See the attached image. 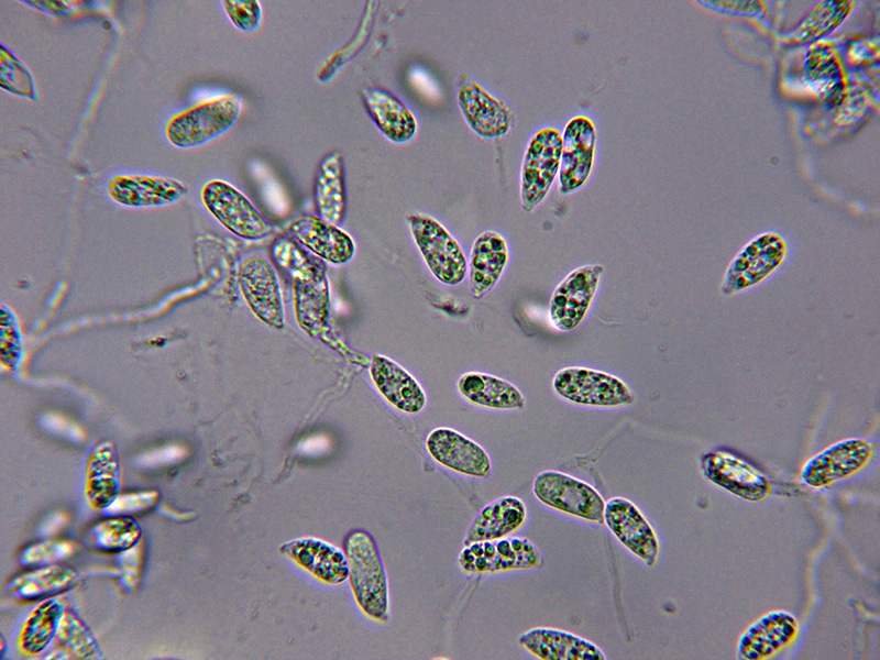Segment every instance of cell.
Returning a JSON list of instances; mask_svg holds the SVG:
<instances>
[{"mask_svg":"<svg viewBox=\"0 0 880 660\" xmlns=\"http://www.w3.org/2000/svg\"><path fill=\"white\" fill-rule=\"evenodd\" d=\"M509 260L506 240L495 231H484L474 240L469 271V285L472 296L481 299L501 279Z\"/></svg>","mask_w":880,"mask_h":660,"instance_id":"25","label":"cell"},{"mask_svg":"<svg viewBox=\"0 0 880 660\" xmlns=\"http://www.w3.org/2000/svg\"><path fill=\"white\" fill-rule=\"evenodd\" d=\"M223 9L232 24L244 33L255 32L262 22L263 13L256 0H224Z\"/></svg>","mask_w":880,"mask_h":660,"instance_id":"39","label":"cell"},{"mask_svg":"<svg viewBox=\"0 0 880 660\" xmlns=\"http://www.w3.org/2000/svg\"><path fill=\"white\" fill-rule=\"evenodd\" d=\"M370 376L378 393L395 409L416 415L427 403V396L418 381L392 359L373 354L370 363Z\"/></svg>","mask_w":880,"mask_h":660,"instance_id":"22","label":"cell"},{"mask_svg":"<svg viewBox=\"0 0 880 660\" xmlns=\"http://www.w3.org/2000/svg\"><path fill=\"white\" fill-rule=\"evenodd\" d=\"M604 524L617 540L647 566L658 560L660 544L654 529L629 499L613 497L605 502Z\"/></svg>","mask_w":880,"mask_h":660,"instance_id":"17","label":"cell"},{"mask_svg":"<svg viewBox=\"0 0 880 660\" xmlns=\"http://www.w3.org/2000/svg\"><path fill=\"white\" fill-rule=\"evenodd\" d=\"M799 622L788 610L774 609L751 623L739 636L736 654L745 660L774 657L796 639Z\"/></svg>","mask_w":880,"mask_h":660,"instance_id":"19","label":"cell"},{"mask_svg":"<svg viewBox=\"0 0 880 660\" xmlns=\"http://www.w3.org/2000/svg\"><path fill=\"white\" fill-rule=\"evenodd\" d=\"M426 449L430 457L448 470L469 477L487 479L492 461L487 452L463 433L447 427L429 432Z\"/></svg>","mask_w":880,"mask_h":660,"instance_id":"18","label":"cell"},{"mask_svg":"<svg viewBox=\"0 0 880 660\" xmlns=\"http://www.w3.org/2000/svg\"><path fill=\"white\" fill-rule=\"evenodd\" d=\"M157 510L163 517L168 518V519H170L173 521H178V522L190 521V520H193L195 518V515H196L195 513H191V512H178V510H175L174 508H172L170 506H168L166 504L160 505Z\"/></svg>","mask_w":880,"mask_h":660,"instance_id":"46","label":"cell"},{"mask_svg":"<svg viewBox=\"0 0 880 660\" xmlns=\"http://www.w3.org/2000/svg\"><path fill=\"white\" fill-rule=\"evenodd\" d=\"M239 285L254 316L268 328L285 327V310L278 278L273 265L263 256L253 255L239 267Z\"/></svg>","mask_w":880,"mask_h":660,"instance_id":"14","label":"cell"},{"mask_svg":"<svg viewBox=\"0 0 880 660\" xmlns=\"http://www.w3.org/2000/svg\"><path fill=\"white\" fill-rule=\"evenodd\" d=\"M360 95L367 113L386 139L405 144L415 138L417 120L398 97L378 87H362Z\"/></svg>","mask_w":880,"mask_h":660,"instance_id":"26","label":"cell"},{"mask_svg":"<svg viewBox=\"0 0 880 660\" xmlns=\"http://www.w3.org/2000/svg\"><path fill=\"white\" fill-rule=\"evenodd\" d=\"M142 528L130 516H114L94 525L87 544L101 552H122L140 542Z\"/></svg>","mask_w":880,"mask_h":660,"instance_id":"36","label":"cell"},{"mask_svg":"<svg viewBox=\"0 0 880 660\" xmlns=\"http://www.w3.org/2000/svg\"><path fill=\"white\" fill-rule=\"evenodd\" d=\"M279 552L324 584L338 585L349 578V564L343 550L315 537L289 540Z\"/></svg>","mask_w":880,"mask_h":660,"instance_id":"21","label":"cell"},{"mask_svg":"<svg viewBox=\"0 0 880 660\" xmlns=\"http://www.w3.org/2000/svg\"><path fill=\"white\" fill-rule=\"evenodd\" d=\"M604 266L587 264L574 268L554 288L549 302V319L561 332L575 330L586 318L596 296Z\"/></svg>","mask_w":880,"mask_h":660,"instance_id":"11","label":"cell"},{"mask_svg":"<svg viewBox=\"0 0 880 660\" xmlns=\"http://www.w3.org/2000/svg\"><path fill=\"white\" fill-rule=\"evenodd\" d=\"M518 644L542 660L607 659L605 652L594 642L558 628H530L518 637Z\"/></svg>","mask_w":880,"mask_h":660,"instance_id":"23","label":"cell"},{"mask_svg":"<svg viewBox=\"0 0 880 660\" xmlns=\"http://www.w3.org/2000/svg\"><path fill=\"white\" fill-rule=\"evenodd\" d=\"M77 551L75 543L67 540H46L24 548L18 556L23 566H46L67 560Z\"/></svg>","mask_w":880,"mask_h":660,"instance_id":"38","label":"cell"},{"mask_svg":"<svg viewBox=\"0 0 880 660\" xmlns=\"http://www.w3.org/2000/svg\"><path fill=\"white\" fill-rule=\"evenodd\" d=\"M809 82L827 99H836L843 89V74L832 46L815 42L809 47L805 63Z\"/></svg>","mask_w":880,"mask_h":660,"instance_id":"35","label":"cell"},{"mask_svg":"<svg viewBox=\"0 0 880 660\" xmlns=\"http://www.w3.org/2000/svg\"><path fill=\"white\" fill-rule=\"evenodd\" d=\"M703 7L724 14L757 16L762 13L759 1H698Z\"/></svg>","mask_w":880,"mask_h":660,"instance_id":"43","label":"cell"},{"mask_svg":"<svg viewBox=\"0 0 880 660\" xmlns=\"http://www.w3.org/2000/svg\"><path fill=\"white\" fill-rule=\"evenodd\" d=\"M201 198L209 212L230 232L245 240H261L272 228L240 190L220 179L208 182Z\"/></svg>","mask_w":880,"mask_h":660,"instance_id":"12","label":"cell"},{"mask_svg":"<svg viewBox=\"0 0 880 660\" xmlns=\"http://www.w3.org/2000/svg\"><path fill=\"white\" fill-rule=\"evenodd\" d=\"M186 455L185 449L180 447H168L142 455L138 462L142 466L156 468L174 464Z\"/></svg>","mask_w":880,"mask_h":660,"instance_id":"44","label":"cell"},{"mask_svg":"<svg viewBox=\"0 0 880 660\" xmlns=\"http://www.w3.org/2000/svg\"><path fill=\"white\" fill-rule=\"evenodd\" d=\"M559 169L562 195L579 190L588 179L596 152V129L586 116L573 117L564 127Z\"/></svg>","mask_w":880,"mask_h":660,"instance_id":"16","label":"cell"},{"mask_svg":"<svg viewBox=\"0 0 880 660\" xmlns=\"http://www.w3.org/2000/svg\"><path fill=\"white\" fill-rule=\"evenodd\" d=\"M121 488L120 463L113 443L105 441L95 447L86 460L85 496L95 509H105Z\"/></svg>","mask_w":880,"mask_h":660,"instance_id":"28","label":"cell"},{"mask_svg":"<svg viewBox=\"0 0 880 660\" xmlns=\"http://www.w3.org/2000/svg\"><path fill=\"white\" fill-rule=\"evenodd\" d=\"M0 86L6 91L25 99L36 101L38 98L31 70L3 44L0 48Z\"/></svg>","mask_w":880,"mask_h":660,"instance_id":"37","label":"cell"},{"mask_svg":"<svg viewBox=\"0 0 880 660\" xmlns=\"http://www.w3.org/2000/svg\"><path fill=\"white\" fill-rule=\"evenodd\" d=\"M45 659H101L99 644L88 626L73 612L65 609Z\"/></svg>","mask_w":880,"mask_h":660,"instance_id":"32","label":"cell"},{"mask_svg":"<svg viewBox=\"0 0 880 660\" xmlns=\"http://www.w3.org/2000/svg\"><path fill=\"white\" fill-rule=\"evenodd\" d=\"M551 384L559 397L581 406L619 408L635 400L631 389L623 380L584 366L559 370Z\"/></svg>","mask_w":880,"mask_h":660,"instance_id":"6","label":"cell"},{"mask_svg":"<svg viewBox=\"0 0 880 660\" xmlns=\"http://www.w3.org/2000/svg\"><path fill=\"white\" fill-rule=\"evenodd\" d=\"M526 518L527 509L521 499L513 495L498 497L486 504L470 522L463 544L509 537L525 524Z\"/></svg>","mask_w":880,"mask_h":660,"instance_id":"27","label":"cell"},{"mask_svg":"<svg viewBox=\"0 0 880 660\" xmlns=\"http://www.w3.org/2000/svg\"><path fill=\"white\" fill-rule=\"evenodd\" d=\"M240 112L241 101L235 95L219 96L173 116L166 136L178 148L202 146L229 131Z\"/></svg>","mask_w":880,"mask_h":660,"instance_id":"3","label":"cell"},{"mask_svg":"<svg viewBox=\"0 0 880 660\" xmlns=\"http://www.w3.org/2000/svg\"><path fill=\"white\" fill-rule=\"evenodd\" d=\"M157 491L119 494L103 510L107 515L129 516L152 509L158 502Z\"/></svg>","mask_w":880,"mask_h":660,"instance_id":"40","label":"cell"},{"mask_svg":"<svg viewBox=\"0 0 880 660\" xmlns=\"http://www.w3.org/2000/svg\"><path fill=\"white\" fill-rule=\"evenodd\" d=\"M314 202L318 217L341 224L345 215V186L342 156L334 151L319 163L314 179Z\"/></svg>","mask_w":880,"mask_h":660,"instance_id":"30","label":"cell"},{"mask_svg":"<svg viewBox=\"0 0 880 660\" xmlns=\"http://www.w3.org/2000/svg\"><path fill=\"white\" fill-rule=\"evenodd\" d=\"M464 573L484 574L513 570L541 569L543 557L527 538L506 537L494 541H477L464 546L459 554Z\"/></svg>","mask_w":880,"mask_h":660,"instance_id":"9","label":"cell"},{"mask_svg":"<svg viewBox=\"0 0 880 660\" xmlns=\"http://www.w3.org/2000/svg\"><path fill=\"white\" fill-rule=\"evenodd\" d=\"M25 3L50 14H63L68 11L64 2L59 1H25Z\"/></svg>","mask_w":880,"mask_h":660,"instance_id":"47","label":"cell"},{"mask_svg":"<svg viewBox=\"0 0 880 660\" xmlns=\"http://www.w3.org/2000/svg\"><path fill=\"white\" fill-rule=\"evenodd\" d=\"M4 648H6V645H4V637H3V635H2V636H1V654H3Z\"/></svg>","mask_w":880,"mask_h":660,"instance_id":"48","label":"cell"},{"mask_svg":"<svg viewBox=\"0 0 880 660\" xmlns=\"http://www.w3.org/2000/svg\"><path fill=\"white\" fill-rule=\"evenodd\" d=\"M457 99L466 124L483 139L505 136L514 127L516 116L513 108L493 97L466 74H461L458 79Z\"/></svg>","mask_w":880,"mask_h":660,"instance_id":"15","label":"cell"},{"mask_svg":"<svg viewBox=\"0 0 880 660\" xmlns=\"http://www.w3.org/2000/svg\"><path fill=\"white\" fill-rule=\"evenodd\" d=\"M788 252L785 239L776 232L754 237L728 263L721 293L734 296L762 284L784 264Z\"/></svg>","mask_w":880,"mask_h":660,"instance_id":"4","label":"cell"},{"mask_svg":"<svg viewBox=\"0 0 880 660\" xmlns=\"http://www.w3.org/2000/svg\"><path fill=\"white\" fill-rule=\"evenodd\" d=\"M853 1L824 0L815 3L789 33L783 35L789 45L815 43L832 33L849 15Z\"/></svg>","mask_w":880,"mask_h":660,"instance_id":"33","label":"cell"},{"mask_svg":"<svg viewBox=\"0 0 880 660\" xmlns=\"http://www.w3.org/2000/svg\"><path fill=\"white\" fill-rule=\"evenodd\" d=\"M698 466L710 483L748 502L762 501L771 488L769 479L760 470L728 450L703 453Z\"/></svg>","mask_w":880,"mask_h":660,"instance_id":"13","label":"cell"},{"mask_svg":"<svg viewBox=\"0 0 880 660\" xmlns=\"http://www.w3.org/2000/svg\"><path fill=\"white\" fill-rule=\"evenodd\" d=\"M407 221L431 274L442 284H460L468 273V260L454 237L439 221L427 215L411 213Z\"/></svg>","mask_w":880,"mask_h":660,"instance_id":"5","label":"cell"},{"mask_svg":"<svg viewBox=\"0 0 880 660\" xmlns=\"http://www.w3.org/2000/svg\"><path fill=\"white\" fill-rule=\"evenodd\" d=\"M69 517L63 512L52 514L42 525L40 531L42 536H53L57 534L68 522Z\"/></svg>","mask_w":880,"mask_h":660,"instance_id":"45","label":"cell"},{"mask_svg":"<svg viewBox=\"0 0 880 660\" xmlns=\"http://www.w3.org/2000/svg\"><path fill=\"white\" fill-rule=\"evenodd\" d=\"M562 135L552 127L538 130L529 140L520 168V205L532 211L549 194L559 175Z\"/></svg>","mask_w":880,"mask_h":660,"instance_id":"8","label":"cell"},{"mask_svg":"<svg viewBox=\"0 0 880 660\" xmlns=\"http://www.w3.org/2000/svg\"><path fill=\"white\" fill-rule=\"evenodd\" d=\"M875 451L876 444L868 439H842L807 459L801 470V480L813 488L829 486L864 470Z\"/></svg>","mask_w":880,"mask_h":660,"instance_id":"10","label":"cell"},{"mask_svg":"<svg viewBox=\"0 0 880 660\" xmlns=\"http://www.w3.org/2000/svg\"><path fill=\"white\" fill-rule=\"evenodd\" d=\"M65 606L59 597L41 601L22 625L18 645L21 652L34 656L50 647L57 630Z\"/></svg>","mask_w":880,"mask_h":660,"instance_id":"34","label":"cell"},{"mask_svg":"<svg viewBox=\"0 0 880 660\" xmlns=\"http://www.w3.org/2000/svg\"><path fill=\"white\" fill-rule=\"evenodd\" d=\"M343 551L356 604L371 619L386 622L389 617L388 581L373 537L364 530H353L343 541Z\"/></svg>","mask_w":880,"mask_h":660,"instance_id":"2","label":"cell"},{"mask_svg":"<svg viewBox=\"0 0 880 660\" xmlns=\"http://www.w3.org/2000/svg\"><path fill=\"white\" fill-rule=\"evenodd\" d=\"M272 256L292 278L299 328L318 337L329 320V283L324 266L289 237H280L273 243Z\"/></svg>","mask_w":880,"mask_h":660,"instance_id":"1","label":"cell"},{"mask_svg":"<svg viewBox=\"0 0 880 660\" xmlns=\"http://www.w3.org/2000/svg\"><path fill=\"white\" fill-rule=\"evenodd\" d=\"M462 397L470 404L494 410H521L526 399L518 387L498 376L466 372L457 383Z\"/></svg>","mask_w":880,"mask_h":660,"instance_id":"29","label":"cell"},{"mask_svg":"<svg viewBox=\"0 0 880 660\" xmlns=\"http://www.w3.org/2000/svg\"><path fill=\"white\" fill-rule=\"evenodd\" d=\"M289 231L310 253L331 264H345L354 256L352 238L318 216H301L292 223Z\"/></svg>","mask_w":880,"mask_h":660,"instance_id":"24","label":"cell"},{"mask_svg":"<svg viewBox=\"0 0 880 660\" xmlns=\"http://www.w3.org/2000/svg\"><path fill=\"white\" fill-rule=\"evenodd\" d=\"M1 339L8 343L1 344V361L7 366H15L21 355V338L14 315L2 305L1 308Z\"/></svg>","mask_w":880,"mask_h":660,"instance_id":"41","label":"cell"},{"mask_svg":"<svg viewBox=\"0 0 880 660\" xmlns=\"http://www.w3.org/2000/svg\"><path fill=\"white\" fill-rule=\"evenodd\" d=\"M79 574L66 566L46 565L13 578L6 586L19 602L43 601L76 587Z\"/></svg>","mask_w":880,"mask_h":660,"instance_id":"31","label":"cell"},{"mask_svg":"<svg viewBox=\"0 0 880 660\" xmlns=\"http://www.w3.org/2000/svg\"><path fill=\"white\" fill-rule=\"evenodd\" d=\"M109 196L130 208L163 207L180 200L189 187L175 178L150 175H116L107 184Z\"/></svg>","mask_w":880,"mask_h":660,"instance_id":"20","label":"cell"},{"mask_svg":"<svg viewBox=\"0 0 880 660\" xmlns=\"http://www.w3.org/2000/svg\"><path fill=\"white\" fill-rule=\"evenodd\" d=\"M532 493L540 503L554 510L592 524H604L603 496L580 479L546 470L534 479Z\"/></svg>","mask_w":880,"mask_h":660,"instance_id":"7","label":"cell"},{"mask_svg":"<svg viewBox=\"0 0 880 660\" xmlns=\"http://www.w3.org/2000/svg\"><path fill=\"white\" fill-rule=\"evenodd\" d=\"M143 546L141 542L119 552V576L122 588L133 592L140 582L142 570Z\"/></svg>","mask_w":880,"mask_h":660,"instance_id":"42","label":"cell"}]
</instances>
